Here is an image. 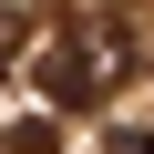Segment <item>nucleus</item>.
<instances>
[{"label":"nucleus","mask_w":154,"mask_h":154,"mask_svg":"<svg viewBox=\"0 0 154 154\" xmlns=\"http://www.w3.org/2000/svg\"><path fill=\"white\" fill-rule=\"evenodd\" d=\"M123 82H134V31L103 21V11H72V31L41 51V93H51L62 113H93V103H113Z\"/></svg>","instance_id":"1"},{"label":"nucleus","mask_w":154,"mask_h":154,"mask_svg":"<svg viewBox=\"0 0 154 154\" xmlns=\"http://www.w3.org/2000/svg\"><path fill=\"white\" fill-rule=\"evenodd\" d=\"M11 154H62V134H51V123H21V134H11Z\"/></svg>","instance_id":"2"},{"label":"nucleus","mask_w":154,"mask_h":154,"mask_svg":"<svg viewBox=\"0 0 154 154\" xmlns=\"http://www.w3.org/2000/svg\"><path fill=\"white\" fill-rule=\"evenodd\" d=\"M21 41H31V21H21V11H11V0H0V62H11V51H21Z\"/></svg>","instance_id":"3"},{"label":"nucleus","mask_w":154,"mask_h":154,"mask_svg":"<svg viewBox=\"0 0 154 154\" xmlns=\"http://www.w3.org/2000/svg\"><path fill=\"white\" fill-rule=\"evenodd\" d=\"M123 154H154V144H123Z\"/></svg>","instance_id":"4"}]
</instances>
